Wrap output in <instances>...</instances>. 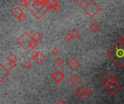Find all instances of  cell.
<instances>
[{"label": "cell", "instance_id": "1", "mask_svg": "<svg viewBox=\"0 0 124 104\" xmlns=\"http://www.w3.org/2000/svg\"><path fill=\"white\" fill-rule=\"evenodd\" d=\"M108 56L119 67H124V43L118 41L108 51Z\"/></svg>", "mask_w": 124, "mask_h": 104}, {"label": "cell", "instance_id": "2", "mask_svg": "<svg viewBox=\"0 0 124 104\" xmlns=\"http://www.w3.org/2000/svg\"><path fill=\"white\" fill-rule=\"evenodd\" d=\"M26 9H28L36 19H40L46 13L48 10H49L47 2H41L33 0L28 1Z\"/></svg>", "mask_w": 124, "mask_h": 104}, {"label": "cell", "instance_id": "3", "mask_svg": "<svg viewBox=\"0 0 124 104\" xmlns=\"http://www.w3.org/2000/svg\"><path fill=\"white\" fill-rule=\"evenodd\" d=\"M32 41H33L32 36H31L28 33L25 32L17 39L16 42L24 50H28L30 48V44Z\"/></svg>", "mask_w": 124, "mask_h": 104}, {"label": "cell", "instance_id": "4", "mask_svg": "<svg viewBox=\"0 0 124 104\" xmlns=\"http://www.w3.org/2000/svg\"><path fill=\"white\" fill-rule=\"evenodd\" d=\"M84 11L91 18H92L100 11V7L93 0H92L84 7Z\"/></svg>", "mask_w": 124, "mask_h": 104}, {"label": "cell", "instance_id": "5", "mask_svg": "<svg viewBox=\"0 0 124 104\" xmlns=\"http://www.w3.org/2000/svg\"><path fill=\"white\" fill-rule=\"evenodd\" d=\"M11 13L15 18L19 20L20 22H23L26 19V17H25V14L23 13L21 8L19 7H15L14 9H12L11 10Z\"/></svg>", "mask_w": 124, "mask_h": 104}, {"label": "cell", "instance_id": "6", "mask_svg": "<svg viewBox=\"0 0 124 104\" xmlns=\"http://www.w3.org/2000/svg\"><path fill=\"white\" fill-rule=\"evenodd\" d=\"M31 58H32V59L35 61V62H36V64H42V63L44 62V60L46 59L45 55H44L43 53H41V52H40V51H33L31 53Z\"/></svg>", "mask_w": 124, "mask_h": 104}, {"label": "cell", "instance_id": "7", "mask_svg": "<svg viewBox=\"0 0 124 104\" xmlns=\"http://www.w3.org/2000/svg\"><path fill=\"white\" fill-rule=\"evenodd\" d=\"M46 2H47V5H48L49 10L54 9L57 12H59L61 11L62 7L57 0H47Z\"/></svg>", "mask_w": 124, "mask_h": 104}, {"label": "cell", "instance_id": "8", "mask_svg": "<svg viewBox=\"0 0 124 104\" xmlns=\"http://www.w3.org/2000/svg\"><path fill=\"white\" fill-rule=\"evenodd\" d=\"M67 64H68V67L72 70H76L81 65L79 62L75 57H72L70 60H68L67 62Z\"/></svg>", "mask_w": 124, "mask_h": 104}, {"label": "cell", "instance_id": "9", "mask_svg": "<svg viewBox=\"0 0 124 104\" xmlns=\"http://www.w3.org/2000/svg\"><path fill=\"white\" fill-rule=\"evenodd\" d=\"M65 76L60 71V70H56L52 75V78L57 83H61V81L64 79Z\"/></svg>", "mask_w": 124, "mask_h": 104}, {"label": "cell", "instance_id": "10", "mask_svg": "<svg viewBox=\"0 0 124 104\" xmlns=\"http://www.w3.org/2000/svg\"><path fill=\"white\" fill-rule=\"evenodd\" d=\"M103 80H104L105 85H108L117 83V80H116V78L112 74H108V75L105 77V78L103 79Z\"/></svg>", "mask_w": 124, "mask_h": 104}, {"label": "cell", "instance_id": "11", "mask_svg": "<svg viewBox=\"0 0 124 104\" xmlns=\"http://www.w3.org/2000/svg\"><path fill=\"white\" fill-rule=\"evenodd\" d=\"M105 88L107 90V91L110 94H114L118 90V89L120 88V85H118L117 83H115V84H111L108 85H105Z\"/></svg>", "mask_w": 124, "mask_h": 104}, {"label": "cell", "instance_id": "12", "mask_svg": "<svg viewBox=\"0 0 124 104\" xmlns=\"http://www.w3.org/2000/svg\"><path fill=\"white\" fill-rule=\"evenodd\" d=\"M70 83L74 86V87H77L78 85H79L81 82H82V80L81 77H79L77 75H73L69 80Z\"/></svg>", "mask_w": 124, "mask_h": 104}, {"label": "cell", "instance_id": "13", "mask_svg": "<svg viewBox=\"0 0 124 104\" xmlns=\"http://www.w3.org/2000/svg\"><path fill=\"white\" fill-rule=\"evenodd\" d=\"M0 67H1V70H0V75H1V83H2L4 81V79L7 78V77L9 75V71L3 66L2 64H0Z\"/></svg>", "mask_w": 124, "mask_h": 104}, {"label": "cell", "instance_id": "14", "mask_svg": "<svg viewBox=\"0 0 124 104\" xmlns=\"http://www.w3.org/2000/svg\"><path fill=\"white\" fill-rule=\"evenodd\" d=\"M89 28H90V30L93 33H96V32H97L100 29V25L97 22H92V23H91Z\"/></svg>", "mask_w": 124, "mask_h": 104}, {"label": "cell", "instance_id": "15", "mask_svg": "<svg viewBox=\"0 0 124 104\" xmlns=\"http://www.w3.org/2000/svg\"><path fill=\"white\" fill-rule=\"evenodd\" d=\"M32 38H33V40H35L36 41L39 42V41H41L42 39L43 36H42V35H41V33H39V32H35L34 34L32 35Z\"/></svg>", "mask_w": 124, "mask_h": 104}, {"label": "cell", "instance_id": "16", "mask_svg": "<svg viewBox=\"0 0 124 104\" xmlns=\"http://www.w3.org/2000/svg\"><path fill=\"white\" fill-rule=\"evenodd\" d=\"M70 33V35H71V36H72L73 40H76V39L78 38L79 37V35H80L79 32H78L76 29H73L72 31H71Z\"/></svg>", "mask_w": 124, "mask_h": 104}, {"label": "cell", "instance_id": "17", "mask_svg": "<svg viewBox=\"0 0 124 104\" xmlns=\"http://www.w3.org/2000/svg\"><path fill=\"white\" fill-rule=\"evenodd\" d=\"M76 95L78 98H82L83 96H85L84 89V88H81L77 89V90L76 91Z\"/></svg>", "mask_w": 124, "mask_h": 104}, {"label": "cell", "instance_id": "18", "mask_svg": "<svg viewBox=\"0 0 124 104\" xmlns=\"http://www.w3.org/2000/svg\"><path fill=\"white\" fill-rule=\"evenodd\" d=\"M17 56L15 54L13 53H10L7 56V59L9 61V62H16L17 60Z\"/></svg>", "mask_w": 124, "mask_h": 104}, {"label": "cell", "instance_id": "19", "mask_svg": "<svg viewBox=\"0 0 124 104\" xmlns=\"http://www.w3.org/2000/svg\"><path fill=\"white\" fill-rule=\"evenodd\" d=\"M84 89V93H85V96H89L93 93L92 89L89 86H86Z\"/></svg>", "mask_w": 124, "mask_h": 104}, {"label": "cell", "instance_id": "20", "mask_svg": "<svg viewBox=\"0 0 124 104\" xmlns=\"http://www.w3.org/2000/svg\"><path fill=\"white\" fill-rule=\"evenodd\" d=\"M64 63H65V61H64V59H62V58H58V59H57V60L55 61V64L57 65V66H59V67H61V66H62L63 64H64Z\"/></svg>", "mask_w": 124, "mask_h": 104}, {"label": "cell", "instance_id": "21", "mask_svg": "<svg viewBox=\"0 0 124 104\" xmlns=\"http://www.w3.org/2000/svg\"><path fill=\"white\" fill-rule=\"evenodd\" d=\"M32 66H33V64H32V62L30 60H28V61H26L24 63V67L26 68V69H31L32 67Z\"/></svg>", "mask_w": 124, "mask_h": 104}, {"label": "cell", "instance_id": "22", "mask_svg": "<svg viewBox=\"0 0 124 104\" xmlns=\"http://www.w3.org/2000/svg\"><path fill=\"white\" fill-rule=\"evenodd\" d=\"M37 44H38V42L33 39V41H31V44H30V48H31V49H35V48L37 46Z\"/></svg>", "mask_w": 124, "mask_h": 104}, {"label": "cell", "instance_id": "23", "mask_svg": "<svg viewBox=\"0 0 124 104\" xmlns=\"http://www.w3.org/2000/svg\"><path fill=\"white\" fill-rule=\"evenodd\" d=\"M19 4L20 5L24 6L25 7H26L28 4V0H19Z\"/></svg>", "mask_w": 124, "mask_h": 104}, {"label": "cell", "instance_id": "24", "mask_svg": "<svg viewBox=\"0 0 124 104\" xmlns=\"http://www.w3.org/2000/svg\"><path fill=\"white\" fill-rule=\"evenodd\" d=\"M59 49H57V48H54L52 50V51H51V53H52V55H54V56H56V55H57L58 54H59Z\"/></svg>", "mask_w": 124, "mask_h": 104}, {"label": "cell", "instance_id": "25", "mask_svg": "<svg viewBox=\"0 0 124 104\" xmlns=\"http://www.w3.org/2000/svg\"><path fill=\"white\" fill-rule=\"evenodd\" d=\"M73 1H74L78 6H81V5L86 1V0H73Z\"/></svg>", "mask_w": 124, "mask_h": 104}, {"label": "cell", "instance_id": "26", "mask_svg": "<svg viewBox=\"0 0 124 104\" xmlns=\"http://www.w3.org/2000/svg\"><path fill=\"white\" fill-rule=\"evenodd\" d=\"M65 40H66L67 41H70L73 40L72 36H71V35H70V33H67V34L65 35Z\"/></svg>", "mask_w": 124, "mask_h": 104}, {"label": "cell", "instance_id": "27", "mask_svg": "<svg viewBox=\"0 0 124 104\" xmlns=\"http://www.w3.org/2000/svg\"><path fill=\"white\" fill-rule=\"evenodd\" d=\"M8 64L11 68H14L16 66V62H9Z\"/></svg>", "mask_w": 124, "mask_h": 104}, {"label": "cell", "instance_id": "28", "mask_svg": "<svg viewBox=\"0 0 124 104\" xmlns=\"http://www.w3.org/2000/svg\"><path fill=\"white\" fill-rule=\"evenodd\" d=\"M56 104H65V102H64L62 100L60 99V100H58V101H57V102L56 103Z\"/></svg>", "mask_w": 124, "mask_h": 104}, {"label": "cell", "instance_id": "29", "mask_svg": "<svg viewBox=\"0 0 124 104\" xmlns=\"http://www.w3.org/2000/svg\"><path fill=\"white\" fill-rule=\"evenodd\" d=\"M119 41H122L123 43H124V35H123L120 38Z\"/></svg>", "mask_w": 124, "mask_h": 104}, {"label": "cell", "instance_id": "30", "mask_svg": "<svg viewBox=\"0 0 124 104\" xmlns=\"http://www.w3.org/2000/svg\"><path fill=\"white\" fill-rule=\"evenodd\" d=\"M28 1H32V0H28ZM33 1H41V2H46L47 0H33Z\"/></svg>", "mask_w": 124, "mask_h": 104}, {"label": "cell", "instance_id": "31", "mask_svg": "<svg viewBox=\"0 0 124 104\" xmlns=\"http://www.w3.org/2000/svg\"></svg>", "mask_w": 124, "mask_h": 104}]
</instances>
